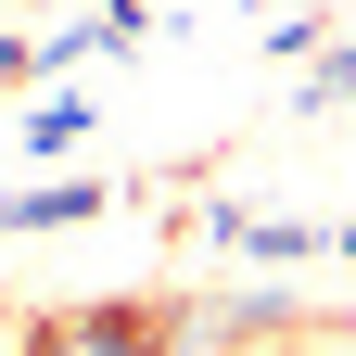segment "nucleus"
<instances>
[{"label": "nucleus", "mask_w": 356, "mask_h": 356, "mask_svg": "<svg viewBox=\"0 0 356 356\" xmlns=\"http://www.w3.org/2000/svg\"><path fill=\"white\" fill-rule=\"evenodd\" d=\"M0 76H38V51H26V38H0Z\"/></svg>", "instance_id": "7ed1b4c3"}, {"label": "nucleus", "mask_w": 356, "mask_h": 356, "mask_svg": "<svg viewBox=\"0 0 356 356\" xmlns=\"http://www.w3.org/2000/svg\"><path fill=\"white\" fill-rule=\"evenodd\" d=\"M38 356H140V331H115V318H64Z\"/></svg>", "instance_id": "f03ea898"}, {"label": "nucleus", "mask_w": 356, "mask_h": 356, "mask_svg": "<svg viewBox=\"0 0 356 356\" xmlns=\"http://www.w3.org/2000/svg\"><path fill=\"white\" fill-rule=\"evenodd\" d=\"M102 204V178H51V191H0V229H64Z\"/></svg>", "instance_id": "f257e3e1"}]
</instances>
